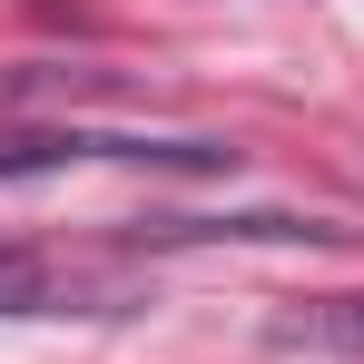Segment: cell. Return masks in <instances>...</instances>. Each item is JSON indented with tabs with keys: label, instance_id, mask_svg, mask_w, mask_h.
I'll return each instance as SVG.
<instances>
[{
	"label": "cell",
	"instance_id": "cell-3",
	"mask_svg": "<svg viewBox=\"0 0 364 364\" xmlns=\"http://www.w3.org/2000/svg\"><path fill=\"white\" fill-rule=\"evenodd\" d=\"M276 345H355V355H364V305H355V296L305 305V315H286V325H276Z\"/></svg>",
	"mask_w": 364,
	"mask_h": 364
},
{
	"label": "cell",
	"instance_id": "cell-1",
	"mask_svg": "<svg viewBox=\"0 0 364 364\" xmlns=\"http://www.w3.org/2000/svg\"><path fill=\"white\" fill-rule=\"evenodd\" d=\"M69 168H178V178H217V168H237V148H227V138H138V128H40V138H0V187L69 178Z\"/></svg>",
	"mask_w": 364,
	"mask_h": 364
},
{
	"label": "cell",
	"instance_id": "cell-2",
	"mask_svg": "<svg viewBox=\"0 0 364 364\" xmlns=\"http://www.w3.org/2000/svg\"><path fill=\"white\" fill-rule=\"evenodd\" d=\"M0 315H119V286L50 256H0Z\"/></svg>",
	"mask_w": 364,
	"mask_h": 364
}]
</instances>
